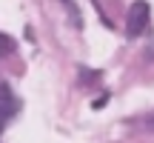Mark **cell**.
<instances>
[{"label": "cell", "mask_w": 154, "mask_h": 143, "mask_svg": "<svg viewBox=\"0 0 154 143\" xmlns=\"http://www.w3.org/2000/svg\"><path fill=\"white\" fill-rule=\"evenodd\" d=\"M149 17H151L149 3L146 0H134L128 14H126V34L128 37H140L146 32V26H149Z\"/></svg>", "instance_id": "obj_1"}, {"label": "cell", "mask_w": 154, "mask_h": 143, "mask_svg": "<svg viewBox=\"0 0 154 143\" xmlns=\"http://www.w3.org/2000/svg\"><path fill=\"white\" fill-rule=\"evenodd\" d=\"M11 115H14V97H11V92L0 83V129L9 123Z\"/></svg>", "instance_id": "obj_2"}, {"label": "cell", "mask_w": 154, "mask_h": 143, "mask_svg": "<svg viewBox=\"0 0 154 143\" xmlns=\"http://www.w3.org/2000/svg\"><path fill=\"white\" fill-rule=\"evenodd\" d=\"M11 52H14V40H11L9 34H3V32H0V57L11 55Z\"/></svg>", "instance_id": "obj_3"}, {"label": "cell", "mask_w": 154, "mask_h": 143, "mask_svg": "<svg viewBox=\"0 0 154 143\" xmlns=\"http://www.w3.org/2000/svg\"><path fill=\"white\" fill-rule=\"evenodd\" d=\"M106 100H109V94H103V97H97V100H94V103H91V106H94V109H100V106H103V103H106Z\"/></svg>", "instance_id": "obj_4"}, {"label": "cell", "mask_w": 154, "mask_h": 143, "mask_svg": "<svg viewBox=\"0 0 154 143\" xmlns=\"http://www.w3.org/2000/svg\"><path fill=\"white\" fill-rule=\"evenodd\" d=\"M146 123H149V129H154V115L149 117V120H146Z\"/></svg>", "instance_id": "obj_5"}, {"label": "cell", "mask_w": 154, "mask_h": 143, "mask_svg": "<svg viewBox=\"0 0 154 143\" xmlns=\"http://www.w3.org/2000/svg\"><path fill=\"white\" fill-rule=\"evenodd\" d=\"M66 3H69V0H66Z\"/></svg>", "instance_id": "obj_6"}]
</instances>
